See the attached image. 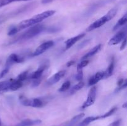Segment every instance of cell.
<instances>
[{"instance_id": "obj_1", "label": "cell", "mask_w": 127, "mask_h": 126, "mask_svg": "<svg viewBox=\"0 0 127 126\" xmlns=\"http://www.w3.org/2000/svg\"><path fill=\"white\" fill-rule=\"evenodd\" d=\"M55 12L56 11H54V10L46 11L45 12H43L42 13L38 14L33 16L31 19H29L24 20V21H22L20 23H19V24L17 25L14 26V27L16 28L17 32H19L20 30L24 29V28L31 27L32 26L34 25H36L37 23H40V22L43 21L45 19L53 16Z\"/></svg>"}, {"instance_id": "obj_13", "label": "cell", "mask_w": 127, "mask_h": 126, "mask_svg": "<svg viewBox=\"0 0 127 126\" xmlns=\"http://www.w3.org/2000/svg\"><path fill=\"white\" fill-rule=\"evenodd\" d=\"M101 48H102L101 44H97V45H96L95 46H94L93 48H92V49H91V50L89 51L88 53H86V54L85 55H84V56L81 59L82 60H85V59H87L88 58L93 56H94V54H95L96 53H97L98 52H99V51L101 49Z\"/></svg>"}, {"instance_id": "obj_21", "label": "cell", "mask_w": 127, "mask_h": 126, "mask_svg": "<svg viewBox=\"0 0 127 126\" xmlns=\"http://www.w3.org/2000/svg\"><path fill=\"white\" fill-rule=\"evenodd\" d=\"M84 86V83L83 82L80 81L78 84L75 85L73 88H72L71 90L70 91V93L73 94L74 93H75L76 91H79V90H80L81 89L83 88Z\"/></svg>"}, {"instance_id": "obj_17", "label": "cell", "mask_w": 127, "mask_h": 126, "mask_svg": "<svg viewBox=\"0 0 127 126\" xmlns=\"http://www.w3.org/2000/svg\"><path fill=\"white\" fill-rule=\"evenodd\" d=\"M98 119H99V116H89V117H88L86 119H84L82 122L78 124L77 126H88L91 122L97 121Z\"/></svg>"}, {"instance_id": "obj_8", "label": "cell", "mask_w": 127, "mask_h": 126, "mask_svg": "<svg viewBox=\"0 0 127 126\" xmlns=\"http://www.w3.org/2000/svg\"><path fill=\"white\" fill-rule=\"evenodd\" d=\"M24 61V59L22 57H21L20 56L17 55V54H15V53H12L7 58L6 62L5 68L9 69L11 65H13L14 64L22 63Z\"/></svg>"}, {"instance_id": "obj_3", "label": "cell", "mask_w": 127, "mask_h": 126, "mask_svg": "<svg viewBox=\"0 0 127 126\" xmlns=\"http://www.w3.org/2000/svg\"><path fill=\"white\" fill-rule=\"evenodd\" d=\"M45 29V28L44 25H34L30 27L27 30H26V32H24L22 34H21V35L19 36V37L15 38L14 41L12 42V43H15V42H19V41L31 39V38L35 37L36 35H37L39 34L40 33L43 32Z\"/></svg>"}, {"instance_id": "obj_28", "label": "cell", "mask_w": 127, "mask_h": 126, "mask_svg": "<svg viewBox=\"0 0 127 126\" xmlns=\"http://www.w3.org/2000/svg\"><path fill=\"white\" fill-rule=\"evenodd\" d=\"M17 30H16V28H15V27L14 26V27H12V28H11L9 29V30L8 33H7V35H8L9 36H12L13 35H15L16 33H17Z\"/></svg>"}, {"instance_id": "obj_12", "label": "cell", "mask_w": 127, "mask_h": 126, "mask_svg": "<svg viewBox=\"0 0 127 126\" xmlns=\"http://www.w3.org/2000/svg\"><path fill=\"white\" fill-rule=\"evenodd\" d=\"M104 71L98 72H97L95 75L92 76L89 80V82H88V85H89V86H93V85L96 84L100 80L104 79Z\"/></svg>"}, {"instance_id": "obj_19", "label": "cell", "mask_w": 127, "mask_h": 126, "mask_svg": "<svg viewBox=\"0 0 127 126\" xmlns=\"http://www.w3.org/2000/svg\"><path fill=\"white\" fill-rule=\"evenodd\" d=\"M84 113H81L77 115V116H74V117L71 119V121H69V124H68V126H74L84 116Z\"/></svg>"}, {"instance_id": "obj_34", "label": "cell", "mask_w": 127, "mask_h": 126, "mask_svg": "<svg viewBox=\"0 0 127 126\" xmlns=\"http://www.w3.org/2000/svg\"><path fill=\"white\" fill-rule=\"evenodd\" d=\"M54 0H42V4H47L49 2H52Z\"/></svg>"}, {"instance_id": "obj_37", "label": "cell", "mask_w": 127, "mask_h": 126, "mask_svg": "<svg viewBox=\"0 0 127 126\" xmlns=\"http://www.w3.org/2000/svg\"><path fill=\"white\" fill-rule=\"evenodd\" d=\"M1 119H0V126H1Z\"/></svg>"}, {"instance_id": "obj_31", "label": "cell", "mask_w": 127, "mask_h": 126, "mask_svg": "<svg viewBox=\"0 0 127 126\" xmlns=\"http://www.w3.org/2000/svg\"><path fill=\"white\" fill-rule=\"evenodd\" d=\"M127 45V38H125L124 39V40L122 41V43L121 46H120V50H124L125 48Z\"/></svg>"}, {"instance_id": "obj_11", "label": "cell", "mask_w": 127, "mask_h": 126, "mask_svg": "<svg viewBox=\"0 0 127 126\" xmlns=\"http://www.w3.org/2000/svg\"><path fill=\"white\" fill-rule=\"evenodd\" d=\"M85 35V33H80V34H79L78 35L75 36V37H72V38L67 40L65 42V43H64L66 44V49H69V48H70L73 45H74L78 41L80 40L81 39L84 38V37Z\"/></svg>"}, {"instance_id": "obj_20", "label": "cell", "mask_w": 127, "mask_h": 126, "mask_svg": "<svg viewBox=\"0 0 127 126\" xmlns=\"http://www.w3.org/2000/svg\"><path fill=\"white\" fill-rule=\"evenodd\" d=\"M11 83V79L9 80H7V81L0 82V91L9 90Z\"/></svg>"}, {"instance_id": "obj_30", "label": "cell", "mask_w": 127, "mask_h": 126, "mask_svg": "<svg viewBox=\"0 0 127 126\" xmlns=\"http://www.w3.org/2000/svg\"><path fill=\"white\" fill-rule=\"evenodd\" d=\"M120 124H121V120L119 119L114 121V122H112V123L110 124L108 126H120Z\"/></svg>"}, {"instance_id": "obj_25", "label": "cell", "mask_w": 127, "mask_h": 126, "mask_svg": "<svg viewBox=\"0 0 127 126\" xmlns=\"http://www.w3.org/2000/svg\"><path fill=\"white\" fill-rule=\"evenodd\" d=\"M89 64V61L85 59V60H82V61L79 63L77 66V70H80V69H83L84 67L86 66L88 64Z\"/></svg>"}, {"instance_id": "obj_36", "label": "cell", "mask_w": 127, "mask_h": 126, "mask_svg": "<svg viewBox=\"0 0 127 126\" xmlns=\"http://www.w3.org/2000/svg\"><path fill=\"white\" fill-rule=\"evenodd\" d=\"M127 105V103H124V105H122V107H124V108H126Z\"/></svg>"}, {"instance_id": "obj_18", "label": "cell", "mask_w": 127, "mask_h": 126, "mask_svg": "<svg viewBox=\"0 0 127 126\" xmlns=\"http://www.w3.org/2000/svg\"><path fill=\"white\" fill-rule=\"evenodd\" d=\"M127 13L123 16L122 18H120V19L119 20L117 23L115 24V25L114 27V29H113V31H115L117 29H119V28L122 27V26L124 25L125 23H127Z\"/></svg>"}, {"instance_id": "obj_4", "label": "cell", "mask_w": 127, "mask_h": 126, "mask_svg": "<svg viewBox=\"0 0 127 126\" xmlns=\"http://www.w3.org/2000/svg\"><path fill=\"white\" fill-rule=\"evenodd\" d=\"M19 101L25 106H31L33 107H41L43 106V101L40 98H27L24 95H20Z\"/></svg>"}, {"instance_id": "obj_33", "label": "cell", "mask_w": 127, "mask_h": 126, "mask_svg": "<svg viewBox=\"0 0 127 126\" xmlns=\"http://www.w3.org/2000/svg\"><path fill=\"white\" fill-rule=\"evenodd\" d=\"M74 63H75V61H69L67 63V64H66L67 67L71 66V65H73Z\"/></svg>"}, {"instance_id": "obj_9", "label": "cell", "mask_w": 127, "mask_h": 126, "mask_svg": "<svg viewBox=\"0 0 127 126\" xmlns=\"http://www.w3.org/2000/svg\"><path fill=\"white\" fill-rule=\"evenodd\" d=\"M66 73V71L64 70L58 72L55 74L54 75H52L51 77L48 79V80H47V84L50 85L55 84L56 83L59 82L65 75Z\"/></svg>"}, {"instance_id": "obj_10", "label": "cell", "mask_w": 127, "mask_h": 126, "mask_svg": "<svg viewBox=\"0 0 127 126\" xmlns=\"http://www.w3.org/2000/svg\"><path fill=\"white\" fill-rule=\"evenodd\" d=\"M48 67V62L43 63V64H41L38 68L37 70H36L34 72L32 73L31 78L32 79H37L42 77V75L43 74V72Z\"/></svg>"}, {"instance_id": "obj_29", "label": "cell", "mask_w": 127, "mask_h": 126, "mask_svg": "<svg viewBox=\"0 0 127 126\" xmlns=\"http://www.w3.org/2000/svg\"><path fill=\"white\" fill-rule=\"evenodd\" d=\"M127 80H125V82H124V84H123V85H122V86H120V87H118L116 89V90H115V92L116 93L117 91H120V90H122V89H124V88H125L127 87Z\"/></svg>"}, {"instance_id": "obj_26", "label": "cell", "mask_w": 127, "mask_h": 126, "mask_svg": "<svg viewBox=\"0 0 127 126\" xmlns=\"http://www.w3.org/2000/svg\"><path fill=\"white\" fill-rule=\"evenodd\" d=\"M76 80L78 81H81L83 80V69H80V70H78V72H77L76 75Z\"/></svg>"}, {"instance_id": "obj_32", "label": "cell", "mask_w": 127, "mask_h": 126, "mask_svg": "<svg viewBox=\"0 0 127 126\" xmlns=\"http://www.w3.org/2000/svg\"><path fill=\"white\" fill-rule=\"evenodd\" d=\"M124 82H125V80H124L123 79H120V80H119V82H118V86H119V87H120V86H122V85H123Z\"/></svg>"}, {"instance_id": "obj_24", "label": "cell", "mask_w": 127, "mask_h": 126, "mask_svg": "<svg viewBox=\"0 0 127 126\" xmlns=\"http://www.w3.org/2000/svg\"><path fill=\"white\" fill-rule=\"evenodd\" d=\"M28 72H29L27 70V71H24V72H23L21 73V74H20L17 77V78H16V79L21 82L24 81L25 80H26V79H27V75H28Z\"/></svg>"}, {"instance_id": "obj_22", "label": "cell", "mask_w": 127, "mask_h": 126, "mask_svg": "<svg viewBox=\"0 0 127 126\" xmlns=\"http://www.w3.org/2000/svg\"><path fill=\"white\" fill-rule=\"evenodd\" d=\"M70 86H71L70 81H69V80L66 81L65 82L63 83V85L61 86V87L60 88L58 91H59L60 92H64V91H67V90L69 88Z\"/></svg>"}, {"instance_id": "obj_14", "label": "cell", "mask_w": 127, "mask_h": 126, "mask_svg": "<svg viewBox=\"0 0 127 126\" xmlns=\"http://www.w3.org/2000/svg\"><path fill=\"white\" fill-rule=\"evenodd\" d=\"M41 122H42V121L39 119H25L21 121L19 124H18L17 126H33L35 125L39 124Z\"/></svg>"}, {"instance_id": "obj_6", "label": "cell", "mask_w": 127, "mask_h": 126, "mask_svg": "<svg viewBox=\"0 0 127 126\" xmlns=\"http://www.w3.org/2000/svg\"><path fill=\"white\" fill-rule=\"evenodd\" d=\"M55 43L53 41L50 40L47 41V42H44V43H42L39 46L37 47L35 51L33 52L32 56H39L42 54V53H45L47 50L53 46L54 45Z\"/></svg>"}, {"instance_id": "obj_16", "label": "cell", "mask_w": 127, "mask_h": 126, "mask_svg": "<svg viewBox=\"0 0 127 126\" xmlns=\"http://www.w3.org/2000/svg\"><path fill=\"white\" fill-rule=\"evenodd\" d=\"M22 85H23L22 82L17 80V79H11V85H10L9 90H12V91H16L18 89H19L20 88L22 87Z\"/></svg>"}, {"instance_id": "obj_27", "label": "cell", "mask_w": 127, "mask_h": 126, "mask_svg": "<svg viewBox=\"0 0 127 126\" xmlns=\"http://www.w3.org/2000/svg\"><path fill=\"white\" fill-rule=\"evenodd\" d=\"M41 81H42V78H39V79H34V80L32 82V85H31V86L33 88L37 87L38 86V85L40 84Z\"/></svg>"}, {"instance_id": "obj_5", "label": "cell", "mask_w": 127, "mask_h": 126, "mask_svg": "<svg viewBox=\"0 0 127 126\" xmlns=\"http://www.w3.org/2000/svg\"><path fill=\"white\" fill-rule=\"evenodd\" d=\"M96 87L95 86H93L90 89V90H89V94H88V96L86 100L84 101L83 105L81 107V109H84L86 108V107H89V106H91L94 103V102L95 101V97H96Z\"/></svg>"}, {"instance_id": "obj_2", "label": "cell", "mask_w": 127, "mask_h": 126, "mask_svg": "<svg viewBox=\"0 0 127 126\" xmlns=\"http://www.w3.org/2000/svg\"><path fill=\"white\" fill-rule=\"evenodd\" d=\"M117 11L118 8L116 7H114L112 9H110L105 16L100 17V19H99L95 21L94 22H93L92 24H91L88 27V28H87V31L88 32H91V31L94 30L99 28V27L104 25L105 23L110 21V20L112 19L115 17L117 12Z\"/></svg>"}, {"instance_id": "obj_23", "label": "cell", "mask_w": 127, "mask_h": 126, "mask_svg": "<svg viewBox=\"0 0 127 126\" xmlns=\"http://www.w3.org/2000/svg\"><path fill=\"white\" fill-rule=\"evenodd\" d=\"M117 107H113V108H112L110 111H108L107 112H105L104 114L99 116V119H105V118H106V117H109V116H112V115L113 114H114V112L117 111Z\"/></svg>"}, {"instance_id": "obj_15", "label": "cell", "mask_w": 127, "mask_h": 126, "mask_svg": "<svg viewBox=\"0 0 127 126\" xmlns=\"http://www.w3.org/2000/svg\"><path fill=\"white\" fill-rule=\"evenodd\" d=\"M114 65H115V63H114V59L112 58L110 62V64H109V67L106 70L104 71V79H107V78L110 77L113 74L114 70Z\"/></svg>"}, {"instance_id": "obj_35", "label": "cell", "mask_w": 127, "mask_h": 126, "mask_svg": "<svg viewBox=\"0 0 127 126\" xmlns=\"http://www.w3.org/2000/svg\"><path fill=\"white\" fill-rule=\"evenodd\" d=\"M30 1V0H11V2H17V1Z\"/></svg>"}, {"instance_id": "obj_7", "label": "cell", "mask_w": 127, "mask_h": 126, "mask_svg": "<svg viewBox=\"0 0 127 126\" xmlns=\"http://www.w3.org/2000/svg\"><path fill=\"white\" fill-rule=\"evenodd\" d=\"M126 29H123L122 30L118 32L117 34H115L111 39L109 40V45H115V44H119L121 42L124 40L125 38H126Z\"/></svg>"}]
</instances>
